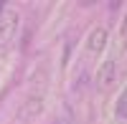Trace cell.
<instances>
[{
  "instance_id": "6da1fadb",
  "label": "cell",
  "mask_w": 127,
  "mask_h": 124,
  "mask_svg": "<svg viewBox=\"0 0 127 124\" xmlns=\"http://www.w3.org/2000/svg\"><path fill=\"white\" fill-rule=\"evenodd\" d=\"M15 30H18V15L5 10L0 15V53H5L10 48V43L15 41Z\"/></svg>"
},
{
  "instance_id": "7a4b0ae2",
  "label": "cell",
  "mask_w": 127,
  "mask_h": 124,
  "mask_svg": "<svg viewBox=\"0 0 127 124\" xmlns=\"http://www.w3.org/2000/svg\"><path fill=\"white\" fill-rule=\"evenodd\" d=\"M114 81H117V63H114L112 58H107V61L97 68V86H99L102 91H107V89H112Z\"/></svg>"
},
{
  "instance_id": "3957f363",
  "label": "cell",
  "mask_w": 127,
  "mask_h": 124,
  "mask_svg": "<svg viewBox=\"0 0 127 124\" xmlns=\"http://www.w3.org/2000/svg\"><path fill=\"white\" fill-rule=\"evenodd\" d=\"M41 109H43V96H28L23 101V106H20L18 117L23 119V122H31V119H36L41 114Z\"/></svg>"
},
{
  "instance_id": "277c9868",
  "label": "cell",
  "mask_w": 127,
  "mask_h": 124,
  "mask_svg": "<svg viewBox=\"0 0 127 124\" xmlns=\"http://www.w3.org/2000/svg\"><path fill=\"white\" fill-rule=\"evenodd\" d=\"M104 46H107V30L94 28L89 33V38H87V51L89 53H99V51H104Z\"/></svg>"
},
{
  "instance_id": "5b68a950",
  "label": "cell",
  "mask_w": 127,
  "mask_h": 124,
  "mask_svg": "<svg viewBox=\"0 0 127 124\" xmlns=\"http://www.w3.org/2000/svg\"><path fill=\"white\" fill-rule=\"evenodd\" d=\"M114 117L117 119H127V86L122 89V94L117 99V106H114Z\"/></svg>"
},
{
  "instance_id": "8992f818",
  "label": "cell",
  "mask_w": 127,
  "mask_h": 124,
  "mask_svg": "<svg viewBox=\"0 0 127 124\" xmlns=\"http://www.w3.org/2000/svg\"><path fill=\"white\" fill-rule=\"evenodd\" d=\"M122 36L127 38V18H125V23H122Z\"/></svg>"
}]
</instances>
